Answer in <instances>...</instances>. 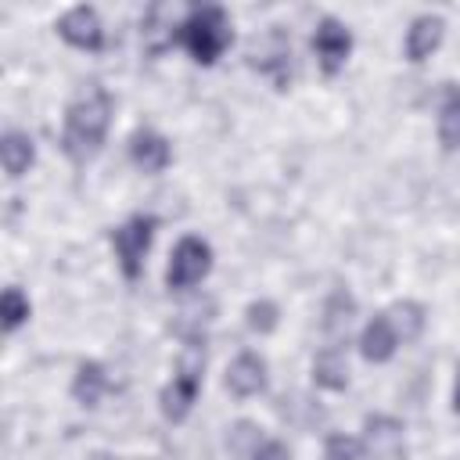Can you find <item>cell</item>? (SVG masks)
<instances>
[{"mask_svg":"<svg viewBox=\"0 0 460 460\" xmlns=\"http://www.w3.org/2000/svg\"><path fill=\"white\" fill-rule=\"evenodd\" d=\"M111 111L115 101L104 86L90 83L68 108H65V129H61V151L75 162L86 165L90 158H97V151L104 147L108 126H111Z\"/></svg>","mask_w":460,"mask_h":460,"instance_id":"obj_1","label":"cell"},{"mask_svg":"<svg viewBox=\"0 0 460 460\" xmlns=\"http://www.w3.org/2000/svg\"><path fill=\"white\" fill-rule=\"evenodd\" d=\"M176 40L187 47V54L198 65H216L223 58V50L230 47L234 32H230V14L219 4H205V7H190L187 18L176 25Z\"/></svg>","mask_w":460,"mask_h":460,"instance_id":"obj_2","label":"cell"},{"mask_svg":"<svg viewBox=\"0 0 460 460\" xmlns=\"http://www.w3.org/2000/svg\"><path fill=\"white\" fill-rule=\"evenodd\" d=\"M201 377H205V349H201V341H187V349H183V356L176 363L172 381L158 395V406H162V417L165 420H172V424L187 420V413L198 402Z\"/></svg>","mask_w":460,"mask_h":460,"instance_id":"obj_3","label":"cell"},{"mask_svg":"<svg viewBox=\"0 0 460 460\" xmlns=\"http://www.w3.org/2000/svg\"><path fill=\"white\" fill-rule=\"evenodd\" d=\"M155 230H158V219L151 212H137L122 226L111 230V248H115V259L126 280H137L144 273V259L155 244Z\"/></svg>","mask_w":460,"mask_h":460,"instance_id":"obj_4","label":"cell"},{"mask_svg":"<svg viewBox=\"0 0 460 460\" xmlns=\"http://www.w3.org/2000/svg\"><path fill=\"white\" fill-rule=\"evenodd\" d=\"M212 270V244L205 237H180L172 255H169V266H165V288L169 291H187L194 284H201Z\"/></svg>","mask_w":460,"mask_h":460,"instance_id":"obj_5","label":"cell"},{"mask_svg":"<svg viewBox=\"0 0 460 460\" xmlns=\"http://www.w3.org/2000/svg\"><path fill=\"white\" fill-rule=\"evenodd\" d=\"M248 65L259 68L262 75H270L277 83V90H288V83H291V43H288V36L280 29H270L266 36L252 40Z\"/></svg>","mask_w":460,"mask_h":460,"instance_id":"obj_6","label":"cell"},{"mask_svg":"<svg viewBox=\"0 0 460 460\" xmlns=\"http://www.w3.org/2000/svg\"><path fill=\"white\" fill-rule=\"evenodd\" d=\"M313 50H316V61L327 75H338L352 54V32L345 22H338L334 14H323L316 22V32H313Z\"/></svg>","mask_w":460,"mask_h":460,"instance_id":"obj_7","label":"cell"},{"mask_svg":"<svg viewBox=\"0 0 460 460\" xmlns=\"http://www.w3.org/2000/svg\"><path fill=\"white\" fill-rule=\"evenodd\" d=\"M58 36L79 50H101L104 47V25H101V14L86 4L65 11L58 18Z\"/></svg>","mask_w":460,"mask_h":460,"instance_id":"obj_8","label":"cell"},{"mask_svg":"<svg viewBox=\"0 0 460 460\" xmlns=\"http://www.w3.org/2000/svg\"><path fill=\"white\" fill-rule=\"evenodd\" d=\"M442 36H446V18H442V14H417V18L410 22L406 43H402L406 61H413V65L428 61V58L438 50Z\"/></svg>","mask_w":460,"mask_h":460,"instance_id":"obj_9","label":"cell"},{"mask_svg":"<svg viewBox=\"0 0 460 460\" xmlns=\"http://www.w3.org/2000/svg\"><path fill=\"white\" fill-rule=\"evenodd\" d=\"M129 162H133L140 172L158 176V172L169 169L172 147H169V140H165L162 133H155V129H137V133L129 137Z\"/></svg>","mask_w":460,"mask_h":460,"instance_id":"obj_10","label":"cell"},{"mask_svg":"<svg viewBox=\"0 0 460 460\" xmlns=\"http://www.w3.org/2000/svg\"><path fill=\"white\" fill-rule=\"evenodd\" d=\"M363 449H370L377 460H395L402 453V424L385 413L367 417L363 420Z\"/></svg>","mask_w":460,"mask_h":460,"instance_id":"obj_11","label":"cell"},{"mask_svg":"<svg viewBox=\"0 0 460 460\" xmlns=\"http://www.w3.org/2000/svg\"><path fill=\"white\" fill-rule=\"evenodd\" d=\"M226 388L237 395V399H248V395H259L266 388V359L259 352H241L230 367H226Z\"/></svg>","mask_w":460,"mask_h":460,"instance_id":"obj_12","label":"cell"},{"mask_svg":"<svg viewBox=\"0 0 460 460\" xmlns=\"http://www.w3.org/2000/svg\"><path fill=\"white\" fill-rule=\"evenodd\" d=\"M395 349H399V334H395L388 313H377L359 334V352L367 363H388L395 356Z\"/></svg>","mask_w":460,"mask_h":460,"instance_id":"obj_13","label":"cell"},{"mask_svg":"<svg viewBox=\"0 0 460 460\" xmlns=\"http://www.w3.org/2000/svg\"><path fill=\"white\" fill-rule=\"evenodd\" d=\"M352 316H356V298H352L345 288H338V291L327 298L323 320H320V327H323V334H327V345H341V341H345V334H349V327H352Z\"/></svg>","mask_w":460,"mask_h":460,"instance_id":"obj_14","label":"cell"},{"mask_svg":"<svg viewBox=\"0 0 460 460\" xmlns=\"http://www.w3.org/2000/svg\"><path fill=\"white\" fill-rule=\"evenodd\" d=\"M0 162H4L7 180H22V176L29 172V165L36 162V144H32V137L22 133V129L4 133V140H0Z\"/></svg>","mask_w":460,"mask_h":460,"instance_id":"obj_15","label":"cell"},{"mask_svg":"<svg viewBox=\"0 0 460 460\" xmlns=\"http://www.w3.org/2000/svg\"><path fill=\"white\" fill-rule=\"evenodd\" d=\"M313 381L327 392H341L349 385V359L341 345H323L313 359Z\"/></svg>","mask_w":460,"mask_h":460,"instance_id":"obj_16","label":"cell"},{"mask_svg":"<svg viewBox=\"0 0 460 460\" xmlns=\"http://www.w3.org/2000/svg\"><path fill=\"white\" fill-rule=\"evenodd\" d=\"M104 392H108V374H104V367L93 363V359H83V363L75 367V377H72V399H75L79 406L93 410Z\"/></svg>","mask_w":460,"mask_h":460,"instance_id":"obj_17","label":"cell"},{"mask_svg":"<svg viewBox=\"0 0 460 460\" xmlns=\"http://www.w3.org/2000/svg\"><path fill=\"white\" fill-rule=\"evenodd\" d=\"M388 320H392V327H395V334H399V341L402 345H410V341H417L420 334H424V323H428V313H424V305L420 302H395L392 309H388Z\"/></svg>","mask_w":460,"mask_h":460,"instance_id":"obj_18","label":"cell"},{"mask_svg":"<svg viewBox=\"0 0 460 460\" xmlns=\"http://www.w3.org/2000/svg\"><path fill=\"white\" fill-rule=\"evenodd\" d=\"M438 144L442 151H460V86H449L438 104Z\"/></svg>","mask_w":460,"mask_h":460,"instance_id":"obj_19","label":"cell"},{"mask_svg":"<svg viewBox=\"0 0 460 460\" xmlns=\"http://www.w3.org/2000/svg\"><path fill=\"white\" fill-rule=\"evenodd\" d=\"M29 313H32V305H29V298L22 295V288H4V298H0V316H4V331L11 334V331H18L25 320H29Z\"/></svg>","mask_w":460,"mask_h":460,"instance_id":"obj_20","label":"cell"},{"mask_svg":"<svg viewBox=\"0 0 460 460\" xmlns=\"http://www.w3.org/2000/svg\"><path fill=\"white\" fill-rule=\"evenodd\" d=\"M277 320H280V309H277L270 298H259V302H252V305L244 309V323H248L255 334H270V331L277 327Z\"/></svg>","mask_w":460,"mask_h":460,"instance_id":"obj_21","label":"cell"},{"mask_svg":"<svg viewBox=\"0 0 460 460\" xmlns=\"http://www.w3.org/2000/svg\"><path fill=\"white\" fill-rule=\"evenodd\" d=\"M323 460H363V442L352 435H327Z\"/></svg>","mask_w":460,"mask_h":460,"instance_id":"obj_22","label":"cell"},{"mask_svg":"<svg viewBox=\"0 0 460 460\" xmlns=\"http://www.w3.org/2000/svg\"><path fill=\"white\" fill-rule=\"evenodd\" d=\"M226 442H230V449H234L241 460H248V456L259 449V442H262V438H259V428H255V424L241 420V424H234V428H230V438H226Z\"/></svg>","mask_w":460,"mask_h":460,"instance_id":"obj_23","label":"cell"},{"mask_svg":"<svg viewBox=\"0 0 460 460\" xmlns=\"http://www.w3.org/2000/svg\"><path fill=\"white\" fill-rule=\"evenodd\" d=\"M248 460H291V449L284 442H277V438H262L259 449Z\"/></svg>","mask_w":460,"mask_h":460,"instance_id":"obj_24","label":"cell"},{"mask_svg":"<svg viewBox=\"0 0 460 460\" xmlns=\"http://www.w3.org/2000/svg\"><path fill=\"white\" fill-rule=\"evenodd\" d=\"M453 413H460V367H456V385H453Z\"/></svg>","mask_w":460,"mask_h":460,"instance_id":"obj_25","label":"cell"},{"mask_svg":"<svg viewBox=\"0 0 460 460\" xmlns=\"http://www.w3.org/2000/svg\"><path fill=\"white\" fill-rule=\"evenodd\" d=\"M86 460H115V456H108V453H93V456H86Z\"/></svg>","mask_w":460,"mask_h":460,"instance_id":"obj_26","label":"cell"}]
</instances>
